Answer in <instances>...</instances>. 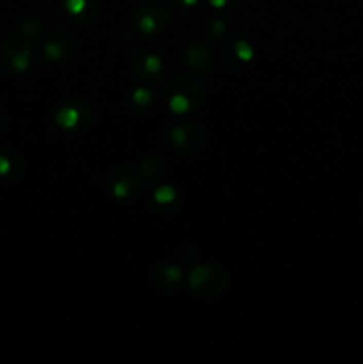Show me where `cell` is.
<instances>
[{
	"mask_svg": "<svg viewBox=\"0 0 363 364\" xmlns=\"http://www.w3.org/2000/svg\"><path fill=\"white\" fill-rule=\"evenodd\" d=\"M114 194L118 197H125L126 194H129V185L125 183V181H119V183L114 185Z\"/></svg>",
	"mask_w": 363,
	"mask_h": 364,
	"instance_id": "4fadbf2b",
	"label": "cell"
},
{
	"mask_svg": "<svg viewBox=\"0 0 363 364\" xmlns=\"http://www.w3.org/2000/svg\"><path fill=\"white\" fill-rule=\"evenodd\" d=\"M160 59L159 57H155V55H150V57H146V61H144V69L148 73H157L160 69Z\"/></svg>",
	"mask_w": 363,
	"mask_h": 364,
	"instance_id": "ba28073f",
	"label": "cell"
},
{
	"mask_svg": "<svg viewBox=\"0 0 363 364\" xmlns=\"http://www.w3.org/2000/svg\"><path fill=\"white\" fill-rule=\"evenodd\" d=\"M235 53H237V57L242 61L253 59V48H251L249 43H246V41H239V43L235 45Z\"/></svg>",
	"mask_w": 363,
	"mask_h": 364,
	"instance_id": "277c9868",
	"label": "cell"
},
{
	"mask_svg": "<svg viewBox=\"0 0 363 364\" xmlns=\"http://www.w3.org/2000/svg\"><path fill=\"white\" fill-rule=\"evenodd\" d=\"M134 100H136V103H139V105H146V103L152 100V94H150L146 89H137V91L134 92Z\"/></svg>",
	"mask_w": 363,
	"mask_h": 364,
	"instance_id": "8fae6325",
	"label": "cell"
},
{
	"mask_svg": "<svg viewBox=\"0 0 363 364\" xmlns=\"http://www.w3.org/2000/svg\"><path fill=\"white\" fill-rule=\"evenodd\" d=\"M185 137H187V131H185L184 128H176L175 131H173V141H175L178 146L185 144Z\"/></svg>",
	"mask_w": 363,
	"mask_h": 364,
	"instance_id": "7c38bea8",
	"label": "cell"
},
{
	"mask_svg": "<svg viewBox=\"0 0 363 364\" xmlns=\"http://www.w3.org/2000/svg\"><path fill=\"white\" fill-rule=\"evenodd\" d=\"M205 277H207V269H205V266H198V269L191 274V284L199 286L205 281Z\"/></svg>",
	"mask_w": 363,
	"mask_h": 364,
	"instance_id": "9c48e42d",
	"label": "cell"
},
{
	"mask_svg": "<svg viewBox=\"0 0 363 364\" xmlns=\"http://www.w3.org/2000/svg\"><path fill=\"white\" fill-rule=\"evenodd\" d=\"M182 2H184L185 6H194V4L198 2V0H182Z\"/></svg>",
	"mask_w": 363,
	"mask_h": 364,
	"instance_id": "2e32d148",
	"label": "cell"
},
{
	"mask_svg": "<svg viewBox=\"0 0 363 364\" xmlns=\"http://www.w3.org/2000/svg\"><path fill=\"white\" fill-rule=\"evenodd\" d=\"M13 68L16 71H25L29 68V52H22L13 57Z\"/></svg>",
	"mask_w": 363,
	"mask_h": 364,
	"instance_id": "5b68a950",
	"label": "cell"
},
{
	"mask_svg": "<svg viewBox=\"0 0 363 364\" xmlns=\"http://www.w3.org/2000/svg\"><path fill=\"white\" fill-rule=\"evenodd\" d=\"M175 190H173L171 187H168V185H164V187H160V188H157L155 194H153V197H155V201L157 203H160V204H168V203H171L173 199H175Z\"/></svg>",
	"mask_w": 363,
	"mask_h": 364,
	"instance_id": "3957f363",
	"label": "cell"
},
{
	"mask_svg": "<svg viewBox=\"0 0 363 364\" xmlns=\"http://www.w3.org/2000/svg\"><path fill=\"white\" fill-rule=\"evenodd\" d=\"M139 27H141L142 32L152 34V32H155V29H157V22L153 16H148V14H146V16H142L141 20H139Z\"/></svg>",
	"mask_w": 363,
	"mask_h": 364,
	"instance_id": "8992f818",
	"label": "cell"
},
{
	"mask_svg": "<svg viewBox=\"0 0 363 364\" xmlns=\"http://www.w3.org/2000/svg\"><path fill=\"white\" fill-rule=\"evenodd\" d=\"M56 119L57 123H59V126H63V128H73V126L79 123V112L71 107L61 108V110L57 112Z\"/></svg>",
	"mask_w": 363,
	"mask_h": 364,
	"instance_id": "6da1fadb",
	"label": "cell"
},
{
	"mask_svg": "<svg viewBox=\"0 0 363 364\" xmlns=\"http://www.w3.org/2000/svg\"><path fill=\"white\" fill-rule=\"evenodd\" d=\"M169 108H171L175 114H184V112L189 110V100L185 98L184 94H175L169 100Z\"/></svg>",
	"mask_w": 363,
	"mask_h": 364,
	"instance_id": "7a4b0ae2",
	"label": "cell"
},
{
	"mask_svg": "<svg viewBox=\"0 0 363 364\" xmlns=\"http://www.w3.org/2000/svg\"><path fill=\"white\" fill-rule=\"evenodd\" d=\"M9 169H11L9 160H7L6 157H2V155H0V176H2V174H7V173H9Z\"/></svg>",
	"mask_w": 363,
	"mask_h": 364,
	"instance_id": "5bb4252c",
	"label": "cell"
},
{
	"mask_svg": "<svg viewBox=\"0 0 363 364\" xmlns=\"http://www.w3.org/2000/svg\"><path fill=\"white\" fill-rule=\"evenodd\" d=\"M226 2H228V0H210L212 6L217 7V9H219V7H225V6H226Z\"/></svg>",
	"mask_w": 363,
	"mask_h": 364,
	"instance_id": "9a60e30c",
	"label": "cell"
},
{
	"mask_svg": "<svg viewBox=\"0 0 363 364\" xmlns=\"http://www.w3.org/2000/svg\"><path fill=\"white\" fill-rule=\"evenodd\" d=\"M61 52H63V50H61V46L57 43H48L45 46V53L48 59H59Z\"/></svg>",
	"mask_w": 363,
	"mask_h": 364,
	"instance_id": "30bf717a",
	"label": "cell"
},
{
	"mask_svg": "<svg viewBox=\"0 0 363 364\" xmlns=\"http://www.w3.org/2000/svg\"><path fill=\"white\" fill-rule=\"evenodd\" d=\"M66 9L71 14H80L86 9V0H66Z\"/></svg>",
	"mask_w": 363,
	"mask_h": 364,
	"instance_id": "52a82bcc",
	"label": "cell"
}]
</instances>
